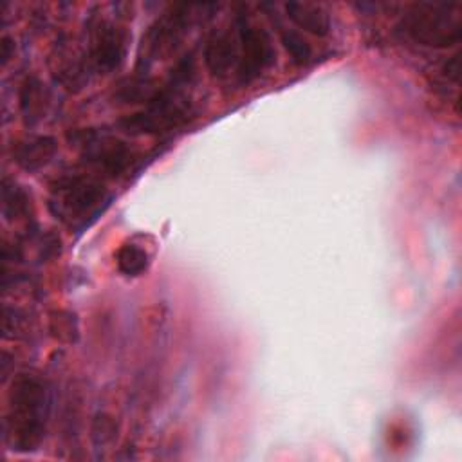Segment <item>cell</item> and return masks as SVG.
<instances>
[{
	"label": "cell",
	"instance_id": "obj_1",
	"mask_svg": "<svg viewBox=\"0 0 462 462\" xmlns=\"http://www.w3.org/2000/svg\"><path fill=\"white\" fill-rule=\"evenodd\" d=\"M49 386L34 374H18L9 392L5 433L14 451H32L45 435L49 417Z\"/></svg>",
	"mask_w": 462,
	"mask_h": 462
},
{
	"label": "cell",
	"instance_id": "obj_2",
	"mask_svg": "<svg viewBox=\"0 0 462 462\" xmlns=\"http://www.w3.org/2000/svg\"><path fill=\"white\" fill-rule=\"evenodd\" d=\"M106 200V188L99 180L83 175H63L51 184L49 209L63 224L79 227L88 218H96Z\"/></svg>",
	"mask_w": 462,
	"mask_h": 462
},
{
	"label": "cell",
	"instance_id": "obj_3",
	"mask_svg": "<svg viewBox=\"0 0 462 462\" xmlns=\"http://www.w3.org/2000/svg\"><path fill=\"white\" fill-rule=\"evenodd\" d=\"M453 7L446 2L415 4L399 22L397 32L417 45L451 47L462 38V18L451 13Z\"/></svg>",
	"mask_w": 462,
	"mask_h": 462
},
{
	"label": "cell",
	"instance_id": "obj_4",
	"mask_svg": "<svg viewBox=\"0 0 462 462\" xmlns=\"http://www.w3.org/2000/svg\"><path fill=\"white\" fill-rule=\"evenodd\" d=\"M238 79L240 83H251L262 76L276 60V51L269 32L256 23H251L245 14L238 16Z\"/></svg>",
	"mask_w": 462,
	"mask_h": 462
},
{
	"label": "cell",
	"instance_id": "obj_5",
	"mask_svg": "<svg viewBox=\"0 0 462 462\" xmlns=\"http://www.w3.org/2000/svg\"><path fill=\"white\" fill-rule=\"evenodd\" d=\"M128 32L125 27L101 20L92 27L90 34V54L96 69L103 74L116 70L126 54Z\"/></svg>",
	"mask_w": 462,
	"mask_h": 462
},
{
	"label": "cell",
	"instance_id": "obj_6",
	"mask_svg": "<svg viewBox=\"0 0 462 462\" xmlns=\"http://www.w3.org/2000/svg\"><path fill=\"white\" fill-rule=\"evenodd\" d=\"M188 23H189V5H173L168 13H164L150 27L146 34L144 43H146L148 56H157L171 49L184 34Z\"/></svg>",
	"mask_w": 462,
	"mask_h": 462
},
{
	"label": "cell",
	"instance_id": "obj_7",
	"mask_svg": "<svg viewBox=\"0 0 462 462\" xmlns=\"http://www.w3.org/2000/svg\"><path fill=\"white\" fill-rule=\"evenodd\" d=\"M76 135H79L83 139V144L88 146L87 159L110 175H119L132 162V152L121 141L106 139L97 143L96 134L90 130L78 132Z\"/></svg>",
	"mask_w": 462,
	"mask_h": 462
},
{
	"label": "cell",
	"instance_id": "obj_8",
	"mask_svg": "<svg viewBox=\"0 0 462 462\" xmlns=\"http://www.w3.org/2000/svg\"><path fill=\"white\" fill-rule=\"evenodd\" d=\"M238 38L226 29H215L204 47V61L213 76H226L235 65L238 67Z\"/></svg>",
	"mask_w": 462,
	"mask_h": 462
},
{
	"label": "cell",
	"instance_id": "obj_9",
	"mask_svg": "<svg viewBox=\"0 0 462 462\" xmlns=\"http://www.w3.org/2000/svg\"><path fill=\"white\" fill-rule=\"evenodd\" d=\"M58 152V143L51 135H34L16 143L13 150L14 162L25 171H38L47 166Z\"/></svg>",
	"mask_w": 462,
	"mask_h": 462
},
{
	"label": "cell",
	"instance_id": "obj_10",
	"mask_svg": "<svg viewBox=\"0 0 462 462\" xmlns=\"http://www.w3.org/2000/svg\"><path fill=\"white\" fill-rule=\"evenodd\" d=\"M287 18L296 23L300 29L314 34V36H327L330 32V18L328 13L310 2H289L285 4Z\"/></svg>",
	"mask_w": 462,
	"mask_h": 462
},
{
	"label": "cell",
	"instance_id": "obj_11",
	"mask_svg": "<svg viewBox=\"0 0 462 462\" xmlns=\"http://www.w3.org/2000/svg\"><path fill=\"white\" fill-rule=\"evenodd\" d=\"M43 106H45L43 85L34 76L25 78V81L22 83V88H20V110L23 114L25 123L27 125L36 123L42 117Z\"/></svg>",
	"mask_w": 462,
	"mask_h": 462
},
{
	"label": "cell",
	"instance_id": "obj_12",
	"mask_svg": "<svg viewBox=\"0 0 462 462\" xmlns=\"http://www.w3.org/2000/svg\"><path fill=\"white\" fill-rule=\"evenodd\" d=\"M2 211L9 220L23 218L31 211L29 193L11 179L2 182Z\"/></svg>",
	"mask_w": 462,
	"mask_h": 462
},
{
	"label": "cell",
	"instance_id": "obj_13",
	"mask_svg": "<svg viewBox=\"0 0 462 462\" xmlns=\"http://www.w3.org/2000/svg\"><path fill=\"white\" fill-rule=\"evenodd\" d=\"M47 318H49V332L56 341L65 345L78 343L79 321L74 312L65 309H52Z\"/></svg>",
	"mask_w": 462,
	"mask_h": 462
},
{
	"label": "cell",
	"instance_id": "obj_14",
	"mask_svg": "<svg viewBox=\"0 0 462 462\" xmlns=\"http://www.w3.org/2000/svg\"><path fill=\"white\" fill-rule=\"evenodd\" d=\"M116 262H117V269L123 274L137 276L146 271V267L150 263V256L143 247H139L135 244H125L116 253Z\"/></svg>",
	"mask_w": 462,
	"mask_h": 462
},
{
	"label": "cell",
	"instance_id": "obj_15",
	"mask_svg": "<svg viewBox=\"0 0 462 462\" xmlns=\"http://www.w3.org/2000/svg\"><path fill=\"white\" fill-rule=\"evenodd\" d=\"M278 32H280V42H282L283 49L289 52L292 63L305 65L312 56V49L307 43V40L294 29H289L283 25H278Z\"/></svg>",
	"mask_w": 462,
	"mask_h": 462
},
{
	"label": "cell",
	"instance_id": "obj_16",
	"mask_svg": "<svg viewBox=\"0 0 462 462\" xmlns=\"http://www.w3.org/2000/svg\"><path fill=\"white\" fill-rule=\"evenodd\" d=\"M117 435V424L114 420L112 415L108 413H96L94 420H92V426H90V437H92V442L94 446L97 448H103L106 444H110Z\"/></svg>",
	"mask_w": 462,
	"mask_h": 462
},
{
	"label": "cell",
	"instance_id": "obj_17",
	"mask_svg": "<svg viewBox=\"0 0 462 462\" xmlns=\"http://www.w3.org/2000/svg\"><path fill=\"white\" fill-rule=\"evenodd\" d=\"M22 328V314L16 309L4 307V332L5 336L14 337Z\"/></svg>",
	"mask_w": 462,
	"mask_h": 462
},
{
	"label": "cell",
	"instance_id": "obj_18",
	"mask_svg": "<svg viewBox=\"0 0 462 462\" xmlns=\"http://www.w3.org/2000/svg\"><path fill=\"white\" fill-rule=\"evenodd\" d=\"M61 251V240L58 235L49 233L43 240H42V258H52L56 254H60Z\"/></svg>",
	"mask_w": 462,
	"mask_h": 462
},
{
	"label": "cell",
	"instance_id": "obj_19",
	"mask_svg": "<svg viewBox=\"0 0 462 462\" xmlns=\"http://www.w3.org/2000/svg\"><path fill=\"white\" fill-rule=\"evenodd\" d=\"M442 74H444L446 78H449L451 81H458V78H460V54L451 56V58L444 63Z\"/></svg>",
	"mask_w": 462,
	"mask_h": 462
},
{
	"label": "cell",
	"instance_id": "obj_20",
	"mask_svg": "<svg viewBox=\"0 0 462 462\" xmlns=\"http://www.w3.org/2000/svg\"><path fill=\"white\" fill-rule=\"evenodd\" d=\"M13 52H14V43H13V40H11L9 36H4V38H2V43H0V58H2V63H4V65L9 61V58H11Z\"/></svg>",
	"mask_w": 462,
	"mask_h": 462
}]
</instances>
